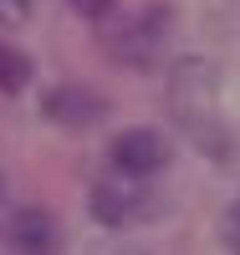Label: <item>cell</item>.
Returning a JSON list of instances; mask_svg holds the SVG:
<instances>
[{"instance_id": "1", "label": "cell", "mask_w": 240, "mask_h": 255, "mask_svg": "<svg viewBox=\"0 0 240 255\" xmlns=\"http://www.w3.org/2000/svg\"><path fill=\"white\" fill-rule=\"evenodd\" d=\"M169 102L174 118L184 123V133L205 148V153H225V128H220V82H215V67L200 56H189L174 67L169 82Z\"/></svg>"}, {"instance_id": "2", "label": "cell", "mask_w": 240, "mask_h": 255, "mask_svg": "<svg viewBox=\"0 0 240 255\" xmlns=\"http://www.w3.org/2000/svg\"><path fill=\"white\" fill-rule=\"evenodd\" d=\"M107 20H113V15H107ZM102 46H107V56H113L118 67H148V61L159 56V46H164V10L154 5V10L113 20L107 36H102Z\"/></svg>"}, {"instance_id": "3", "label": "cell", "mask_w": 240, "mask_h": 255, "mask_svg": "<svg viewBox=\"0 0 240 255\" xmlns=\"http://www.w3.org/2000/svg\"><path fill=\"white\" fill-rule=\"evenodd\" d=\"M41 118L56 123V128L82 133V128H92V123L107 118V97H97L92 87H82V82H61V87H51L41 97Z\"/></svg>"}, {"instance_id": "4", "label": "cell", "mask_w": 240, "mask_h": 255, "mask_svg": "<svg viewBox=\"0 0 240 255\" xmlns=\"http://www.w3.org/2000/svg\"><path fill=\"white\" fill-rule=\"evenodd\" d=\"M107 158H113L118 174L148 179V174H159V168L169 163V138L159 133V128H128V133H118V138H113Z\"/></svg>"}, {"instance_id": "5", "label": "cell", "mask_w": 240, "mask_h": 255, "mask_svg": "<svg viewBox=\"0 0 240 255\" xmlns=\"http://www.w3.org/2000/svg\"><path fill=\"white\" fill-rule=\"evenodd\" d=\"M138 184H143V179H133V174H118V179L92 184V215H97L102 225H128V220L138 215V204H143Z\"/></svg>"}, {"instance_id": "6", "label": "cell", "mask_w": 240, "mask_h": 255, "mask_svg": "<svg viewBox=\"0 0 240 255\" xmlns=\"http://www.w3.org/2000/svg\"><path fill=\"white\" fill-rule=\"evenodd\" d=\"M10 245H26V250H46V245H56V225H51V215L46 209H20V215L10 220Z\"/></svg>"}, {"instance_id": "7", "label": "cell", "mask_w": 240, "mask_h": 255, "mask_svg": "<svg viewBox=\"0 0 240 255\" xmlns=\"http://www.w3.org/2000/svg\"><path fill=\"white\" fill-rule=\"evenodd\" d=\"M26 87H31V56L0 41V92H26Z\"/></svg>"}, {"instance_id": "8", "label": "cell", "mask_w": 240, "mask_h": 255, "mask_svg": "<svg viewBox=\"0 0 240 255\" xmlns=\"http://www.w3.org/2000/svg\"><path fill=\"white\" fill-rule=\"evenodd\" d=\"M67 5L77 15H87V20H107V15H113V0H67Z\"/></svg>"}, {"instance_id": "9", "label": "cell", "mask_w": 240, "mask_h": 255, "mask_svg": "<svg viewBox=\"0 0 240 255\" xmlns=\"http://www.w3.org/2000/svg\"><path fill=\"white\" fill-rule=\"evenodd\" d=\"M31 10V0H0V20H20Z\"/></svg>"}, {"instance_id": "10", "label": "cell", "mask_w": 240, "mask_h": 255, "mask_svg": "<svg viewBox=\"0 0 240 255\" xmlns=\"http://www.w3.org/2000/svg\"><path fill=\"white\" fill-rule=\"evenodd\" d=\"M225 240H230V245L240 250V204L230 209V220H225Z\"/></svg>"}]
</instances>
